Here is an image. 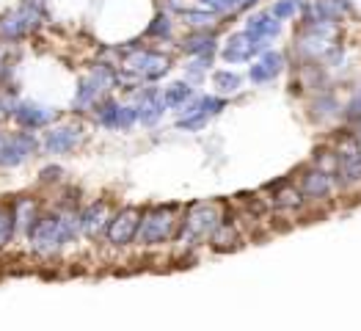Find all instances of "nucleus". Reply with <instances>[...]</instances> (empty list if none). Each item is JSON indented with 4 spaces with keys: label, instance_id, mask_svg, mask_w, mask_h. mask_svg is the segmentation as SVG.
I'll use <instances>...</instances> for the list:
<instances>
[{
    "label": "nucleus",
    "instance_id": "1",
    "mask_svg": "<svg viewBox=\"0 0 361 331\" xmlns=\"http://www.w3.org/2000/svg\"><path fill=\"white\" fill-rule=\"evenodd\" d=\"M80 229V215L72 210H59L50 215H39L30 227V246L39 254H50L59 251L63 243H69Z\"/></svg>",
    "mask_w": 361,
    "mask_h": 331
},
{
    "label": "nucleus",
    "instance_id": "2",
    "mask_svg": "<svg viewBox=\"0 0 361 331\" xmlns=\"http://www.w3.org/2000/svg\"><path fill=\"white\" fill-rule=\"evenodd\" d=\"M334 150H336V185L339 193L361 191V144L356 138V127L342 124V133L334 136Z\"/></svg>",
    "mask_w": 361,
    "mask_h": 331
},
{
    "label": "nucleus",
    "instance_id": "3",
    "mask_svg": "<svg viewBox=\"0 0 361 331\" xmlns=\"http://www.w3.org/2000/svg\"><path fill=\"white\" fill-rule=\"evenodd\" d=\"M121 53H124V72L133 89L135 83H157L171 72V56L152 47H141L138 42H133V47H124Z\"/></svg>",
    "mask_w": 361,
    "mask_h": 331
},
{
    "label": "nucleus",
    "instance_id": "4",
    "mask_svg": "<svg viewBox=\"0 0 361 331\" xmlns=\"http://www.w3.org/2000/svg\"><path fill=\"white\" fill-rule=\"evenodd\" d=\"M224 210L215 202H193L180 221L177 229V243L180 246H196L202 241H210L212 232L221 227Z\"/></svg>",
    "mask_w": 361,
    "mask_h": 331
},
{
    "label": "nucleus",
    "instance_id": "5",
    "mask_svg": "<svg viewBox=\"0 0 361 331\" xmlns=\"http://www.w3.org/2000/svg\"><path fill=\"white\" fill-rule=\"evenodd\" d=\"M180 205H154L141 215L138 238L135 243L141 246H160V243L177 238L180 229Z\"/></svg>",
    "mask_w": 361,
    "mask_h": 331
},
{
    "label": "nucleus",
    "instance_id": "6",
    "mask_svg": "<svg viewBox=\"0 0 361 331\" xmlns=\"http://www.w3.org/2000/svg\"><path fill=\"white\" fill-rule=\"evenodd\" d=\"M295 182H298V188H301L303 199H306V205H309V207L326 205V202H331L334 196L339 193V185H336L334 171L323 169V166H317L314 160H309L306 166L298 169Z\"/></svg>",
    "mask_w": 361,
    "mask_h": 331
},
{
    "label": "nucleus",
    "instance_id": "7",
    "mask_svg": "<svg viewBox=\"0 0 361 331\" xmlns=\"http://www.w3.org/2000/svg\"><path fill=\"white\" fill-rule=\"evenodd\" d=\"M224 108H226V97L224 94H196L190 102H185L177 111V127L188 130V133H199Z\"/></svg>",
    "mask_w": 361,
    "mask_h": 331
},
{
    "label": "nucleus",
    "instance_id": "8",
    "mask_svg": "<svg viewBox=\"0 0 361 331\" xmlns=\"http://www.w3.org/2000/svg\"><path fill=\"white\" fill-rule=\"evenodd\" d=\"M114 83H119L116 69H114L111 64H97L89 72V78L80 83L78 94H75V108H78V111H91V108H97V102L108 97V89H111Z\"/></svg>",
    "mask_w": 361,
    "mask_h": 331
},
{
    "label": "nucleus",
    "instance_id": "9",
    "mask_svg": "<svg viewBox=\"0 0 361 331\" xmlns=\"http://www.w3.org/2000/svg\"><path fill=\"white\" fill-rule=\"evenodd\" d=\"M290 69V56L284 50H276V47H268L262 56L251 61L245 78L254 83V86H268L273 80H279L284 72Z\"/></svg>",
    "mask_w": 361,
    "mask_h": 331
},
{
    "label": "nucleus",
    "instance_id": "10",
    "mask_svg": "<svg viewBox=\"0 0 361 331\" xmlns=\"http://www.w3.org/2000/svg\"><path fill=\"white\" fill-rule=\"evenodd\" d=\"M268 47L254 39L248 30H235L232 36H226V42L221 44V59L226 61L229 66H238V64H251L257 56H262Z\"/></svg>",
    "mask_w": 361,
    "mask_h": 331
},
{
    "label": "nucleus",
    "instance_id": "11",
    "mask_svg": "<svg viewBox=\"0 0 361 331\" xmlns=\"http://www.w3.org/2000/svg\"><path fill=\"white\" fill-rule=\"evenodd\" d=\"M342 111H345V100L339 97L336 86L306 97V114L314 124H336L342 121Z\"/></svg>",
    "mask_w": 361,
    "mask_h": 331
},
{
    "label": "nucleus",
    "instance_id": "12",
    "mask_svg": "<svg viewBox=\"0 0 361 331\" xmlns=\"http://www.w3.org/2000/svg\"><path fill=\"white\" fill-rule=\"evenodd\" d=\"M39 25H42V8H39L33 0H28L25 6L8 11V14L0 20V36H6V39H20V36L30 33L33 28H39Z\"/></svg>",
    "mask_w": 361,
    "mask_h": 331
},
{
    "label": "nucleus",
    "instance_id": "13",
    "mask_svg": "<svg viewBox=\"0 0 361 331\" xmlns=\"http://www.w3.org/2000/svg\"><path fill=\"white\" fill-rule=\"evenodd\" d=\"M141 215L144 212L138 210V207H124L119 210L114 218H111V224H108V241L114 243V246H130V243L138 238V227H141Z\"/></svg>",
    "mask_w": 361,
    "mask_h": 331
},
{
    "label": "nucleus",
    "instance_id": "14",
    "mask_svg": "<svg viewBox=\"0 0 361 331\" xmlns=\"http://www.w3.org/2000/svg\"><path fill=\"white\" fill-rule=\"evenodd\" d=\"M243 28L248 30L254 39H259L265 47H273V42L284 33V23L273 14L271 8H262V11H254L245 17V25Z\"/></svg>",
    "mask_w": 361,
    "mask_h": 331
},
{
    "label": "nucleus",
    "instance_id": "15",
    "mask_svg": "<svg viewBox=\"0 0 361 331\" xmlns=\"http://www.w3.org/2000/svg\"><path fill=\"white\" fill-rule=\"evenodd\" d=\"M135 105H138V121H141L144 127H154L157 121L166 116V111H169L163 89H157L154 83L138 94V102H135Z\"/></svg>",
    "mask_w": 361,
    "mask_h": 331
},
{
    "label": "nucleus",
    "instance_id": "16",
    "mask_svg": "<svg viewBox=\"0 0 361 331\" xmlns=\"http://www.w3.org/2000/svg\"><path fill=\"white\" fill-rule=\"evenodd\" d=\"M36 150V138L28 136V133H17L11 138H6L0 144V166L3 169H14L20 163H25L30 155Z\"/></svg>",
    "mask_w": 361,
    "mask_h": 331
},
{
    "label": "nucleus",
    "instance_id": "17",
    "mask_svg": "<svg viewBox=\"0 0 361 331\" xmlns=\"http://www.w3.org/2000/svg\"><path fill=\"white\" fill-rule=\"evenodd\" d=\"M80 138H83V127L80 124H63V127H56V130L47 133L44 150L50 155H69L80 144Z\"/></svg>",
    "mask_w": 361,
    "mask_h": 331
},
{
    "label": "nucleus",
    "instance_id": "18",
    "mask_svg": "<svg viewBox=\"0 0 361 331\" xmlns=\"http://www.w3.org/2000/svg\"><path fill=\"white\" fill-rule=\"evenodd\" d=\"M180 50L185 56H215L218 53V33L215 28L207 30H190L188 36H182Z\"/></svg>",
    "mask_w": 361,
    "mask_h": 331
},
{
    "label": "nucleus",
    "instance_id": "19",
    "mask_svg": "<svg viewBox=\"0 0 361 331\" xmlns=\"http://www.w3.org/2000/svg\"><path fill=\"white\" fill-rule=\"evenodd\" d=\"M56 111L53 108H44V105H36V102H20L14 105V119L20 121L23 127L30 130H39V127H47L50 121H56Z\"/></svg>",
    "mask_w": 361,
    "mask_h": 331
},
{
    "label": "nucleus",
    "instance_id": "20",
    "mask_svg": "<svg viewBox=\"0 0 361 331\" xmlns=\"http://www.w3.org/2000/svg\"><path fill=\"white\" fill-rule=\"evenodd\" d=\"M111 218H114V215H111L105 202H94V205H89L86 210L80 212V232H86V235H99L102 229H108Z\"/></svg>",
    "mask_w": 361,
    "mask_h": 331
},
{
    "label": "nucleus",
    "instance_id": "21",
    "mask_svg": "<svg viewBox=\"0 0 361 331\" xmlns=\"http://www.w3.org/2000/svg\"><path fill=\"white\" fill-rule=\"evenodd\" d=\"M163 97H166V105H169V111H180L185 102H190L193 97H196V86L188 80V78H182V80H174V83H169L166 89H163Z\"/></svg>",
    "mask_w": 361,
    "mask_h": 331
},
{
    "label": "nucleus",
    "instance_id": "22",
    "mask_svg": "<svg viewBox=\"0 0 361 331\" xmlns=\"http://www.w3.org/2000/svg\"><path fill=\"white\" fill-rule=\"evenodd\" d=\"M245 83V75L235 72V69H215L212 72V89L215 94H224V97H232L238 94Z\"/></svg>",
    "mask_w": 361,
    "mask_h": 331
},
{
    "label": "nucleus",
    "instance_id": "23",
    "mask_svg": "<svg viewBox=\"0 0 361 331\" xmlns=\"http://www.w3.org/2000/svg\"><path fill=\"white\" fill-rule=\"evenodd\" d=\"M180 20L188 25V28L193 30H207V28H215L218 25V20H221V14H215L210 8H182L180 11Z\"/></svg>",
    "mask_w": 361,
    "mask_h": 331
},
{
    "label": "nucleus",
    "instance_id": "24",
    "mask_svg": "<svg viewBox=\"0 0 361 331\" xmlns=\"http://www.w3.org/2000/svg\"><path fill=\"white\" fill-rule=\"evenodd\" d=\"M196 3L215 11V14H221V17H232V14H240V11L259 6L262 0H196Z\"/></svg>",
    "mask_w": 361,
    "mask_h": 331
},
{
    "label": "nucleus",
    "instance_id": "25",
    "mask_svg": "<svg viewBox=\"0 0 361 331\" xmlns=\"http://www.w3.org/2000/svg\"><path fill=\"white\" fill-rule=\"evenodd\" d=\"M210 243L215 251H232V248H238V243H240V232H238V227H235L229 218H224L221 227L212 232Z\"/></svg>",
    "mask_w": 361,
    "mask_h": 331
},
{
    "label": "nucleus",
    "instance_id": "26",
    "mask_svg": "<svg viewBox=\"0 0 361 331\" xmlns=\"http://www.w3.org/2000/svg\"><path fill=\"white\" fill-rule=\"evenodd\" d=\"M94 116H97V121H99L102 127H108V130H119L121 105L114 100V97H105V100H99V102H97Z\"/></svg>",
    "mask_w": 361,
    "mask_h": 331
},
{
    "label": "nucleus",
    "instance_id": "27",
    "mask_svg": "<svg viewBox=\"0 0 361 331\" xmlns=\"http://www.w3.org/2000/svg\"><path fill=\"white\" fill-rule=\"evenodd\" d=\"M309 8V0H273L271 11L281 20V23H290V20H301V14Z\"/></svg>",
    "mask_w": 361,
    "mask_h": 331
},
{
    "label": "nucleus",
    "instance_id": "28",
    "mask_svg": "<svg viewBox=\"0 0 361 331\" xmlns=\"http://www.w3.org/2000/svg\"><path fill=\"white\" fill-rule=\"evenodd\" d=\"M342 124H348V127H359L361 124V80L350 89V94L345 97Z\"/></svg>",
    "mask_w": 361,
    "mask_h": 331
},
{
    "label": "nucleus",
    "instance_id": "29",
    "mask_svg": "<svg viewBox=\"0 0 361 331\" xmlns=\"http://www.w3.org/2000/svg\"><path fill=\"white\" fill-rule=\"evenodd\" d=\"M212 59L215 56H193V59L185 64V78L193 83V86H202L207 72L212 69Z\"/></svg>",
    "mask_w": 361,
    "mask_h": 331
},
{
    "label": "nucleus",
    "instance_id": "30",
    "mask_svg": "<svg viewBox=\"0 0 361 331\" xmlns=\"http://www.w3.org/2000/svg\"><path fill=\"white\" fill-rule=\"evenodd\" d=\"M147 36L149 39H171L174 36V20H171V14L169 11L154 14V20L149 23V28H147Z\"/></svg>",
    "mask_w": 361,
    "mask_h": 331
},
{
    "label": "nucleus",
    "instance_id": "31",
    "mask_svg": "<svg viewBox=\"0 0 361 331\" xmlns=\"http://www.w3.org/2000/svg\"><path fill=\"white\" fill-rule=\"evenodd\" d=\"M14 218H17V227H20V229L30 232L33 221L39 218V215H36V205H33L30 199H20V202H17V212H14Z\"/></svg>",
    "mask_w": 361,
    "mask_h": 331
},
{
    "label": "nucleus",
    "instance_id": "32",
    "mask_svg": "<svg viewBox=\"0 0 361 331\" xmlns=\"http://www.w3.org/2000/svg\"><path fill=\"white\" fill-rule=\"evenodd\" d=\"M14 227H17V218H14L11 207H0V246H6L11 241Z\"/></svg>",
    "mask_w": 361,
    "mask_h": 331
},
{
    "label": "nucleus",
    "instance_id": "33",
    "mask_svg": "<svg viewBox=\"0 0 361 331\" xmlns=\"http://www.w3.org/2000/svg\"><path fill=\"white\" fill-rule=\"evenodd\" d=\"M59 177H63V171H61L59 166H47V169L42 171V180L44 182H56Z\"/></svg>",
    "mask_w": 361,
    "mask_h": 331
},
{
    "label": "nucleus",
    "instance_id": "34",
    "mask_svg": "<svg viewBox=\"0 0 361 331\" xmlns=\"http://www.w3.org/2000/svg\"><path fill=\"white\" fill-rule=\"evenodd\" d=\"M356 138H359V144H361V124L356 127Z\"/></svg>",
    "mask_w": 361,
    "mask_h": 331
},
{
    "label": "nucleus",
    "instance_id": "35",
    "mask_svg": "<svg viewBox=\"0 0 361 331\" xmlns=\"http://www.w3.org/2000/svg\"><path fill=\"white\" fill-rule=\"evenodd\" d=\"M0 114H3V100H0Z\"/></svg>",
    "mask_w": 361,
    "mask_h": 331
},
{
    "label": "nucleus",
    "instance_id": "36",
    "mask_svg": "<svg viewBox=\"0 0 361 331\" xmlns=\"http://www.w3.org/2000/svg\"><path fill=\"white\" fill-rule=\"evenodd\" d=\"M3 141H6V138H3V136H0V144H3Z\"/></svg>",
    "mask_w": 361,
    "mask_h": 331
}]
</instances>
